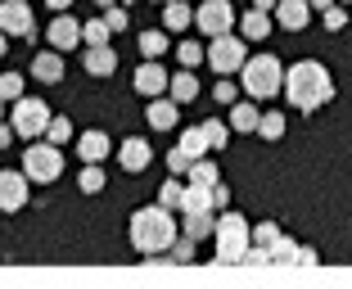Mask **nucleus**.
<instances>
[{"instance_id": "473e14b6", "label": "nucleus", "mask_w": 352, "mask_h": 289, "mask_svg": "<svg viewBox=\"0 0 352 289\" xmlns=\"http://www.w3.org/2000/svg\"><path fill=\"white\" fill-rule=\"evenodd\" d=\"M23 86H28V82H23V72H0V100H5V104L19 100Z\"/></svg>"}, {"instance_id": "0eeeda50", "label": "nucleus", "mask_w": 352, "mask_h": 289, "mask_svg": "<svg viewBox=\"0 0 352 289\" xmlns=\"http://www.w3.org/2000/svg\"><path fill=\"white\" fill-rule=\"evenodd\" d=\"M244 59H249V50H244V41L230 36V32H221V36H212V41L204 45V63H212V72H221V77L239 72Z\"/></svg>"}, {"instance_id": "ddd939ff", "label": "nucleus", "mask_w": 352, "mask_h": 289, "mask_svg": "<svg viewBox=\"0 0 352 289\" xmlns=\"http://www.w3.org/2000/svg\"><path fill=\"white\" fill-rule=\"evenodd\" d=\"M118 163H122L126 172H145V167L154 163V149H149V140H140V136H126V140L118 144Z\"/></svg>"}, {"instance_id": "58836bf2", "label": "nucleus", "mask_w": 352, "mask_h": 289, "mask_svg": "<svg viewBox=\"0 0 352 289\" xmlns=\"http://www.w3.org/2000/svg\"><path fill=\"white\" fill-rule=\"evenodd\" d=\"M190 163H195V158H190L181 144H172V149H167V167H172V176H186V172H190Z\"/></svg>"}, {"instance_id": "cd10ccee", "label": "nucleus", "mask_w": 352, "mask_h": 289, "mask_svg": "<svg viewBox=\"0 0 352 289\" xmlns=\"http://www.w3.org/2000/svg\"><path fill=\"white\" fill-rule=\"evenodd\" d=\"M104 181H109V176H104V163H86V167H82V176H77L82 195H100Z\"/></svg>"}, {"instance_id": "aec40b11", "label": "nucleus", "mask_w": 352, "mask_h": 289, "mask_svg": "<svg viewBox=\"0 0 352 289\" xmlns=\"http://www.w3.org/2000/svg\"><path fill=\"white\" fill-rule=\"evenodd\" d=\"M212 231H217V217H212V208H204V213H181V235L208 239Z\"/></svg>"}, {"instance_id": "423d86ee", "label": "nucleus", "mask_w": 352, "mask_h": 289, "mask_svg": "<svg viewBox=\"0 0 352 289\" xmlns=\"http://www.w3.org/2000/svg\"><path fill=\"white\" fill-rule=\"evenodd\" d=\"M50 118H54L50 104L32 100V95H19L14 109H10V122H14V131H19V140H41L45 127H50Z\"/></svg>"}, {"instance_id": "c756f323", "label": "nucleus", "mask_w": 352, "mask_h": 289, "mask_svg": "<svg viewBox=\"0 0 352 289\" xmlns=\"http://www.w3.org/2000/svg\"><path fill=\"white\" fill-rule=\"evenodd\" d=\"M181 195H186V176H181V181H163V190H158V204L163 208H172V213H181Z\"/></svg>"}, {"instance_id": "dca6fc26", "label": "nucleus", "mask_w": 352, "mask_h": 289, "mask_svg": "<svg viewBox=\"0 0 352 289\" xmlns=\"http://www.w3.org/2000/svg\"><path fill=\"white\" fill-rule=\"evenodd\" d=\"M145 118H149V127H154V131H172L176 118H181V104H176L172 95H154V100H149V109H145Z\"/></svg>"}, {"instance_id": "412c9836", "label": "nucleus", "mask_w": 352, "mask_h": 289, "mask_svg": "<svg viewBox=\"0 0 352 289\" xmlns=\"http://www.w3.org/2000/svg\"><path fill=\"white\" fill-rule=\"evenodd\" d=\"M167 95H172L176 104H190V100H199V77H195L190 68L172 72V82H167Z\"/></svg>"}, {"instance_id": "09e8293b", "label": "nucleus", "mask_w": 352, "mask_h": 289, "mask_svg": "<svg viewBox=\"0 0 352 289\" xmlns=\"http://www.w3.org/2000/svg\"><path fill=\"white\" fill-rule=\"evenodd\" d=\"M5 50H10V36H5V32H0V59H5Z\"/></svg>"}, {"instance_id": "de8ad7c7", "label": "nucleus", "mask_w": 352, "mask_h": 289, "mask_svg": "<svg viewBox=\"0 0 352 289\" xmlns=\"http://www.w3.org/2000/svg\"><path fill=\"white\" fill-rule=\"evenodd\" d=\"M307 5H311V10H330L334 0H307Z\"/></svg>"}, {"instance_id": "603ef678", "label": "nucleus", "mask_w": 352, "mask_h": 289, "mask_svg": "<svg viewBox=\"0 0 352 289\" xmlns=\"http://www.w3.org/2000/svg\"><path fill=\"white\" fill-rule=\"evenodd\" d=\"M343 5H352V0H343Z\"/></svg>"}, {"instance_id": "f03ea898", "label": "nucleus", "mask_w": 352, "mask_h": 289, "mask_svg": "<svg viewBox=\"0 0 352 289\" xmlns=\"http://www.w3.org/2000/svg\"><path fill=\"white\" fill-rule=\"evenodd\" d=\"M126 235H131V248L140 253V258L167 253V248H172V239H176V213H172V208H163V204L135 208Z\"/></svg>"}, {"instance_id": "6ab92c4d", "label": "nucleus", "mask_w": 352, "mask_h": 289, "mask_svg": "<svg viewBox=\"0 0 352 289\" xmlns=\"http://www.w3.org/2000/svg\"><path fill=\"white\" fill-rule=\"evenodd\" d=\"M32 77H36L41 86H54V82L63 77V54H59V50L36 54V59H32Z\"/></svg>"}, {"instance_id": "79ce46f5", "label": "nucleus", "mask_w": 352, "mask_h": 289, "mask_svg": "<svg viewBox=\"0 0 352 289\" xmlns=\"http://www.w3.org/2000/svg\"><path fill=\"white\" fill-rule=\"evenodd\" d=\"M316 262H321V258H316V248L298 244V267H316Z\"/></svg>"}, {"instance_id": "7ed1b4c3", "label": "nucleus", "mask_w": 352, "mask_h": 289, "mask_svg": "<svg viewBox=\"0 0 352 289\" xmlns=\"http://www.w3.org/2000/svg\"><path fill=\"white\" fill-rule=\"evenodd\" d=\"M239 86H244L249 100H271V95L285 91V63L276 54H253L239 68Z\"/></svg>"}, {"instance_id": "2eb2a0df", "label": "nucleus", "mask_w": 352, "mask_h": 289, "mask_svg": "<svg viewBox=\"0 0 352 289\" xmlns=\"http://www.w3.org/2000/svg\"><path fill=\"white\" fill-rule=\"evenodd\" d=\"M82 63H86V72H91V77H113V72H118V50L109 41H104V45H86Z\"/></svg>"}, {"instance_id": "c9c22d12", "label": "nucleus", "mask_w": 352, "mask_h": 289, "mask_svg": "<svg viewBox=\"0 0 352 289\" xmlns=\"http://www.w3.org/2000/svg\"><path fill=\"white\" fill-rule=\"evenodd\" d=\"M176 59H181V68H199V63H204V45L199 41H181L176 45Z\"/></svg>"}, {"instance_id": "20e7f679", "label": "nucleus", "mask_w": 352, "mask_h": 289, "mask_svg": "<svg viewBox=\"0 0 352 289\" xmlns=\"http://www.w3.org/2000/svg\"><path fill=\"white\" fill-rule=\"evenodd\" d=\"M212 239H217V253H212V262H230V267H239V262H244V253H249V244H253L249 217L226 213V208H221V213H217V231H212Z\"/></svg>"}, {"instance_id": "c03bdc74", "label": "nucleus", "mask_w": 352, "mask_h": 289, "mask_svg": "<svg viewBox=\"0 0 352 289\" xmlns=\"http://www.w3.org/2000/svg\"><path fill=\"white\" fill-rule=\"evenodd\" d=\"M14 136H19V131H14V122H0V149H5V144H10Z\"/></svg>"}, {"instance_id": "f257e3e1", "label": "nucleus", "mask_w": 352, "mask_h": 289, "mask_svg": "<svg viewBox=\"0 0 352 289\" xmlns=\"http://www.w3.org/2000/svg\"><path fill=\"white\" fill-rule=\"evenodd\" d=\"M285 100L294 104V109H302V114H316V109H325V104L334 100V77L325 63L316 59H298L294 68H285Z\"/></svg>"}, {"instance_id": "9b49d317", "label": "nucleus", "mask_w": 352, "mask_h": 289, "mask_svg": "<svg viewBox=\"0 0 352 289\" xmlns=\"http://www.w3.org/2000/svg\"><path fill=\"white\" fill-rule=\"evenodd\" d=\"M167 82H172V72H167L158 59H145L140 68H135V95H145V100L167 95Z\"/></svg>"}, {"instance_id": "f3484780", "label": "nucleus", "mask_w": 352, "mask_h": 289, "mask_svg": "<svg viewBox=\"0 0 352 289\" xmlns=\"http://www.w3.org/2000/svg\"><path fill=\"white\" fill-rule=\"evenodd\" d=\"M258 118H262V109L244 95V100H235L230 104V114H226V122H230V131H239V136H253L258 131Z\"/></svg>"}, {"instance_id": "72a5a7b5", "label": "nucleus", "mask_w": 352, "mask_h": 289, "mask_svg": "<svg viewBox=\"0 0 352 289\" xmlns=\"http://www.w3.org/2000/svg\"><path fill=\"white\" fill-rule=\"evenodd\" d=\"M195 248H199V239H190V235L172 239V248H167V262H195Z\"/></svg>"}, {"instance_id": "4be33fe9", "label": "nucleus", "mask_w": 352, "mask_h": 289, "mask_svg": "<svg viewBox=\"0 0 352 289\" xmlns=\"http://www.w3.org/2000/svg\"><path fill=\"white\" fill-rule=\"evenodd\" d=\"M190 23H195V10H190L186 0H167V5H163V28L167 32H176V36H181Z\"/></svg>"}, {"instance_id": "6e6552de", "label": "nucleus", "mask_w": 352, "mask_h": 289, "mask_svg": "<svg viewBox=\"0 0 352 289\" xmlns=\"http://www.w3.org/2000/svg\"><path fill=\"white\" fill-rule=\"evenodd\" d=\"M195 28L204 36H221V32L235 28V10H230V0H204L195 10Z\"/></svg>"}, {"instance_id": "1a4fd4ad", "label": "nucleus", "mask_w": 352, "mask_h": 289, "mask_svg": "<svg viewBox=\"0 0 352 289\" xmlns=\"http://www.w3.org/2000/svg\"><path fill=\"white\" fill-rule=\"evenodd\" d=\"M0 32L5 36H32L36 32L32 0H0Z\"/></svg>"}, {"instance_id": "393cba45", "label": "nucleus", "mask_w": 352, "mask_h": 289, "mask_svg": "<svg viewBox=\"0 0 352 289\" xmlns=\"http://www.w3.org/2000/svg\"><path fill=\"white\" fill-rule=\"evenodd\" d=\"M186 181H195V186H208V190H212V186L221 181V172H217V163H212V158L204 154V158H195V163H190Z\"/></svg>"}, {"instance_id": "5701e85b", "label": "nucleus", "mask_w": 352, "mask_h": 289, "mask_svg": "<svg viewBox=\"0 0 352 289\" xmlns=\"http://www.w3.org/2000/svg\"><path fill=\"white\" fill-rule=\"evenodd\" d=\"M239 32H244L249 41L271 36V14H267V10H244V14H239Z\"/></svg>"}, {"instance_id": "49530a36", "label": "nucleus", "mask_w": 352, "mask_h": 289, "mask_svg": "<svg viewBox=\"0 0 352 289\" xmlns=\"http://www.w3.org/2000/svg\"><path fill=\"white\" fill-rule=\"evenodd\" d=\"M276 5H280V0H253V10H267V14L276 10Z\"/></svg>"}, {"instance_id": "a878e982", "label": "nucleus", "mask_w": 352, "mask_h": 289, "mask_svg": "<svg viewBox=\"0 0 352 289\" xmlns=\"http://www.w3.org/2000/svg\"><path fill=\"white\" fill-rule=\"evenodd\" d=\"M181 149H186L190 158H204V154H212V144H208V136H204V127H186V131H181Z\"/></svg>"}, {"instance_id": "39448f33", "label": "nucleus", "mask_w": 352, "mask_h": 289, "mask_svg": "<svg viewBox=\"0 0 352 289\" xmlns=\"http://www.w3.org/2000/svg\"><path fill=\"white\" fill-rule=\"evenodd\" d=\"M23 172H28L32 186H50V181H59L63 149H59V144H50L45 136H41V140H28V149H23Z\"/></svg>"}, {"instance_id": "8fccbe9b", "label": "nucleus", "mask_w": 352, "mask_h": 289, "mask_svg": "<svg viewBox=\"0 0 352 289\" xmlns=\"http://www.w3.org/2000/svg\"><path fill=\"white\" fill-rule=\"evenodd\" d=\"M109 5H118V0H100V10H109Z\"/></svg>"}, {"instance_id": "37998d69", "label": "nucleus", "mask_w": 352, "mask_h": 289, "mask_svg": "<svg viewBox=\"0 0 352 289\" xmlns=\"http://www.w3.org/2000/svg\"><path fill=\"white\" fill-rule=\"evenodd\" d=\"M226 199H230V190L217 181V186H212V208H226Z\"/></svg>"}, {"instance_id": "f704fd0d", "label": "nucleus", "mask_w": 352, "mask_h": 289, "mask_svg": "<svg viewBox=\"0 0 352 289\" xmlns=\"http://www.w3.org/2000/svg\"><path fill=\"white\" fill-rule=\"evenodd\" d=\"M73 122H68V118H50V127H45V140H50V144H68V140H73Z\"/></svg>"}, {"instance_id": "4c0bfd02", "label": "nucleus", "mask_w": 352, "mask_h": 289, "mask_svg": "<svg viewBox=\"0 0 352 289\" xmlns=\"http://www.w3.org/2000/svg\"><path fill=\"white\" fill-rule=\"evenodd\" d=\"M276 239H280V226H276V222H258V226H253V244H258V248H271Z\"/></svg>"}, {"instance_id": "9d476101", "label": "nucleus", "mask_w": 352, "mask_h": 289, "mask_svg": "<svg viewBox=\"0 0 352 289\" xmlns=\"http://www.w3.org/2000/svg\"><path fill=\"white\" fill-rule=\"evenodd\" d=\"M28 195H32L28 172H23V167H5V172H0V213H19V208L28 204Z\"/></svg>"}, {"instance_id": "f8f14e48", "label": "nucleus", "mask_w": 352, "mask_h": 289, "mask_svg": "<svg viewBox=\"0 0 352 289\" xmlns=\"http://www.w3.org/2000/svg\"><path fill=\"white\" fill-rule=\"evenodd\" d=\"M45 36H50V50H59V54L63 50H77V45H82V23L63 10V14H54V23H50Z\"/></svg>"}, {"instance_id": "4468645a", "label": "nucleus", "mask_w": 352, "mask_h": 289, "mask_svg": "<svg viewBox=\"0 0 352 289\" xmlns=\"http://www.w3.org/2000/svg\"><path fill=\"white\" fill-rule=\"evenodd\" d=\"M307 23H311V5H307V0H280V5H276V28L302 32Z\"/></svg>"}, {"instance_id": "864d4df0", "label": "nucleus", "mask_w": 352, "mask_h": 289, "mask_svg": "<svg viewBox=\"0 0 352 289\" xmlns=\"http://www.w3.org/2000/svg\"><path fill=\"white\" fill-rule=\"evenodd\" d=\"M158 5H167V0H158Z\"/></svg>"}, {"instance_id": "a19ab883", "label": "nucleus", "mask_w": 352, "mask_h": 289, "mask_svg": "<svg viewBox=\"0 0 352 289\" xmlns=\"http://www.w3.org/2000/svg\"><path fill=\"white\" fill-rule=\"evenodd\" d=\"M104 23H109L113 32H122L126 28V10H122V5H109V10H104Z\"/></svg>"}, {"instance_id": "e433bc0d", "label": "nucleus", "mask_w": 352, "mask_h": 289, "mask_svg": "<svg viewBox=\"0 0 352 289\" xmlns=\"http://www.w3.org/2000/svg\"><path fill=\"white\" fill-rule=\"evenodd\" d=\"M321 23L330 32H343V23H348V5H343V0H334L330 10H321Z\"/></svg>"}, {"instance_id": "a211bd4d", "label": "nucleus", "mask_w": 352, "mask_h": 289, "mask_svg": "<svg viewBox=\"0 0 352 289\" xmlns=\"http://www.w3.org/2000/svg\"><path fill=\"white\" fill-rule=\"evenodd\" d=\"M109 149H113V140H109L104 131H82L77 136V154H82V163H104Z\"/></svg>"}, {"instance_id": "bb28decb", "label": "nucleus", "mask_w": 352, "mask_h": 289, "mask_svg": "<svg viewBox=\"0 0 352 289\" xmlns=\"http://www.w3.org/2000/svg\"><path fill=\"white\" fill-rule=\"evenodd\" d=\"M258 136H262V140H280V136H285V114H280V109H262Z\"/></svg>"}, {"instance_id": "c85d7f7f", "label": "nucleus", "mask_w": 352, "mask_h": 289, "mask_svg": "<svg viewBox=\"0 0 352 289\" xmlns=\"http://www.w3.org/2000/svg\"><path fill=\"white\" fill-rule=\"evenodd\" d=\"M298 262V244H294L289 235H280L276 244H271V267H294Z\"/></svg>"}, {"instance_id": "2f4dec72", "label": "nucleus", "mask_w": 352, "mask_h": 289, "mask_svg": "<svg viewBox=\"0 0 352 289\" xmlns=\"http://www.w3.org/2000/svg\"><path fill=\"white\" fill-rule=\"evenodd\" d=\"M109 36H113V28H109L104 19H91V23H82V45H104Z\"/></svg>"}, {"instance_id": "ea45409f", "label": "nucleus", "mask_w": 352, "mask_h": 289, "mask_svg": "<svg viewBox=\"0 0 352 289\" xmlns=\"http://www.w3.org/2000/svg\"><path fill=\"white\" fill-rule=\"evenodd\" d=\"M212 100H217V104H226V109H230V104H235V100H239V91H235V82H230V77H221V82H217V86H212Z\"/></svg>"}, {"instance_id": "a18cd8bd", "label": "nucleus", "mask_w": 352, "mask_h": 289, "mask_svg": "<svg viewBox=\"0 0 352 289\" xmlns=\"http://www.w3.org/2000/svg\"><path fill=\"white\" fill-rule=\"evenodd\" d=\"M45 5H50L54 14H63V10H73V0H45Z\"/></svg>"}, {"instance_id": "7c9ffc66", "label": "nucleus", "mask_w": 352, "mask_h": 289, "mask_svg": "<svg viewBox=\"0 0 352 289\" xmlns=\"http://www.w3.org/2000/svg\"><path fill=\"white\" fill-rule=\"evenodd\" d=\"M204 127V136H208V144H212V154H217L221 144L230 140V122H221V118H208V122H199Z\"/></svg>"}, {"instance_id": "b1692460", "label": "nucleus", "mask_w": 352, "mask_h": 289, "mask_svg": "<svg viewBox=\"0 0 352 289\" xmlns=\"http://www.w3.org/2000/svg\"><path fill=\"white\" fill-rule=\"evenodd\" d=\"M135 41H140V54H145V59H163L167 54V28H149V32H140V36H135Z\"/></svg>"}, {"instance_id": "3c124183", "label": "nucleus", "mask_w": 352, "mask_h": 289, "mask_svg": "<svg viewBox=\"0 0 352 289\" xmlns=\"http://www.w3.org/2000/svg\"><path fill=\"white\" fill-rule=\"evenodd\" d=\"M118 5H131V0H118Z\"/></svg>"}]
</instances>
